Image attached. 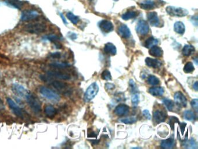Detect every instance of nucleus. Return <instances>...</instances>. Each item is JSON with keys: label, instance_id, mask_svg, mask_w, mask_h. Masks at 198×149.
Instances as JSON below:
<instances>
[{"label": "nucleus", "instance_id": "1", "mask_svg": "<svg viewBox=\"0 0 198 149\" xmlns=\"http://www.w3.org/2000/svg\"><path fill=\"white\" fill-rule=\"evenodd\" d=\"M26 99L32 111L37 115L40 114L41 112V104L40 100L36 95L28 93L26 96Z\"/></svg>", "mask_w": 198, "mask_h": 149}, {"label": "nucleus", "instance_id": "2", "mask_svg": "<svg viewBox=\"0 0 198 149\" xmlns=\"http://www.w3.org/2000/svg\"><path fill=\"white\" fill-rule=\"evenodd\" d=\"M47 26L44 23H32L26 25L24 29L26 32L32 34H40L45 32Z\"/></svg>", "mask_w": 198, "mask_h": 149}, {"label": "nucleus", "instance_id": "3", "mask_svg": "<svg viewBox=\"0 0 198 149\" xmlns=\"http://www.w3.org/2000/svg\"><path fill=\"white\" fill-rule=\"evenodd\" d=\"M40 93L45 98L51 101L58 102L61 100V97L58 94L45 86L41 87L40 88Z\"/></svg>", "mask_w": 198, "mask_h": 149}, {"label": "nucleus", "instance_id": "4", "mask_svg": "<svg viewBox=\"0 0 198 149\" xmlns=\"http://www.w3.org/2000/svg\"><path fill=\"white\" fill-rule=\"evenodd\" d=\"M99 91V86L97 83H92L87 89L84 94V100L87 102H88L93 99Z\"/></svg>", "mask_w": 198, "mask_h": 149}, {"label": "nucleus", "instance_id": "5", "mask_svg": "<svg viewBox=\"0 0 198 149\" xmlns=\"http://www.w3.org/2000/svg\"><path fill=\"white\" fill-rule=\"evenodd\" d=\"M166 12L171 16L178 17L185 16L188 14V12L187 9L172 6H169L167 7Z\"/></svg>", "mask_w": 198, "mask_h": 149}, {"label": "nucleus", "instance_id": "6", "mask_svg": "<svg viewBox=\"0 0 198 149\" xmlns=\"http://www.w3.org/2000/svg\"><path fill=\"white\" fill-rule=\"evenodd\" d=\"M7 102L9 105V108L12 109L13 113L17 117L22 118V119L25 118V111L21 108H20L18 105L15 103V102H14L13 100H12L10 98H7Z\"/></svg>", "mask_w": 198, "mask_h": 149}, {"label": "nucleus", "instance_id": "7", "mask_svg": "<svg viewBox=\"0 0 198 149\" xmlns=\"http://www.w3.org/2000/svg\"><path fill=\"white\" fill-rule=\"evenodd\" d=\"M12 91L14 94L20 97H26L28 91L22 85L18 83H13L12 85Z\"/></svg>", "mask_w": 198, "mask_h": 149}, {"label": "nucleus", "instance_id": "8", "mask_svg": "<svg viewBox=\"0 0 198 149\" xmlns=\"http://www.w3.org/2000/svg\"><path fill=\"white\" fill-rule=\"evenodd\" d=\"M47 75L50 77L59 79L61 80H70L71 79L70 75L67 73L63 72L61 71H51L47 73Z\"/></svg>", "mask_w": 198, "mask_h": 149}, {"label": "nucleus", "instance_id": "9", "mask_svg": "<svg viewBox=\"0 0 198 149\" xmlns=\"http://www.w3.org/2000/svg\"><path fill=\"white\" fill-rule=\"evenodd\" d=\"M136 31L141 35H146L149 31L148 24L144 20H140L136 26Z\"/></svg>", "mask_w": 198, "mask_h": 149}, {"label": "nucleus", "instance_id": "10", "mask_svg": "<svg viewBox=\"0 0 198 149\" xmlns=\"http://www.w3.org/2000/svg\"><path fill=\"white\" fill-rule=\"evenodd\" d=\"M38 15H39L38 12L34 10L25 11L22 14L21 20L22 21L27 22V21L34 19L37 17H38Z\"/></svg>", "mask_w": 198, "mask_h": 149}, {"label": "nucleus", "instance_id": "11", "mask_svg": "<svg viewBox=\"0 0 198 149\" xmlns=\"http://www.w3.org/2000/svg\"><path fill=\"white\" fill-rule=\"evenodd\" d=\"M174 101L176 104L181 107H185L187 105V100L185 96L182 94V92L178 91L175 93L174 96Z\"/></svg>", "mask_w": 198, "mask_h": 149}, {"label": "nucleus", "instance_id": "12", "mask_svg": "<svg viewBox=\"0 0 198 149\" xmlns=\"http://www.w3.org/2000/svg\"><path fill=\"white\" fill-rule=\"evenodd\" d=\"M99 28L102 32L105 33H109L113 30V25L112 23L108 20H102L99 23Z\"/></svg>", "mask_w": 198, "mask_h": 149}, {"label": "nucleus", "instance_id": "13", "mask_svg": "<svg viewBox=\"0 0 198 149\" xmlns=\"http://www.w3.org/2000/svg\"><path fill=\"white\" fill-rule=\"evenodd\" d=\"M166 118V114L162 110L158 109V110H156L153 113V120L157 123H160L164 122Z\"/></svg>", "mask_w": 198, "mask_h": 149}, {"label": "nucleus", "instance_id": "14", "mask_svg": "<svg viewBox=\"0 0 198 149\" xmlns=\"http://www.w3.org/2000/svg\"><path fill=\"white\" fill-rule=\"evenodd\" d=\"M147 18H148L149 22L152 26H158L159 25L160 21L158 17V14L156 12H149L147 15Z\"/></svg>", "mask_w": 198, "mask_h": 149}, {"label": "nucleus", "instance_id": "15", "mask_svg": "<svg viewBox=\"0 0 198 149\" xmlns=\"http://www.w3.org/2000/svg\"><path fill=\"white\" fill-rule=\"evenodd\" d=\"M129 112V107L126 104H119L115 109V114L119 116L126 115Z\"/></svg>", "mask_w": 198, "mask_h": 149}, {"label": "nucleus", "instance_id": "16", "mask_svg": "<svg viewBox=\"0 0 198 149\" xmlns=\"http://www.w3.org/2000/svg\"><path fill=\"white\" fill-rule=\"evenodd\" d=\"M119 34L124 39H128L131 36V31L126 25H122L119 27Z\"/></svg>", "mask_w": 198, "mask_h": 149}, {"label": "nucleus", "instance_id": "17", "mask_svg": "<svg viewBox=\"0 0 198 149\" xmlns=\"http://www.w3.org/2000/svg\"><path fill=\"white\" fill-rule=\"evenodd\" d=\"M145 63L149 67L153 68H160L162 65V63L159 60L149 57L145 59Z\"/></svg>", "mask_w": 198, "mask_h": 149}, {"label": "nucleus", "instance_id": "18", "mask_svg": "<svg viewBox=\"0 0 198 149\" xmlns=\"http://www.w3.org/2000/svg\"><path fill=\"white\" fill-rule=\"evenodd\" d=\"M51 85L59 91H63L68 89V85L67 83H64L63 81H52L51 82Z\"/></svg>", "mask_w": 198, "mask_h": 149}, {"label": "nucleus", "instance_id": "19", "mask_svg": "<svg viewBox=\"0 0 198 149\" xmlns=\"http://www.w3.org/2000/svg\"><path fill=\"white\" fill-rule=\"evenodd\" d=\"M104 52L106 54L111 55H115L117 53V49L116 46L113 44L112 43H108L106 44L104 47Z\"/></svg>", "mask_w": 198, "mask_h": 149}, {"label": "nucleus", "instance_id": "20", "mask_svg": "<svg viewBox=\"0 0 198 149\" xmlns=\"http://www.w3.org/2000/svg\"><path fill=\"white\" fill-rule=\"evenodd\" d=\"M149 54L155 57H160L163 54V52L161 48L156 45L151 48L149 51Z\"/></svg>", "mask_w": 198, "mask_h": 149}, {"label": "nucleus", "instance_id": "21", "mask_svg": "<svg viewBox=\"0 0 198 149\" xmlns=\"http://www.w3.org/2000/svg\"><path fill=\"white\" fill-rule=\"evenodd\" d=\"M44 113L46 116L50 118H54L56 114V109L51 105H47L44 109Z\"/></svg>", "mask_w": 198, "mask_h": 149}, {"label": "nucleus", "instance_id": "22", "mask_svg": "<svg viewBox=\"0 0 198 149\" xmlns=\"http://www.w3.org/2000/svg\"><path fill=\"white\" fill-rule=\"evenodd\" d=\"M174 145H175L174 140L172 138H169L165 140H162L160 146L163 149H170L173 148Z\"/></svg>", "mask_w": 198, "mask_h": 149}, {"label": "nucleus", "instance_id": "23", "mask_svg": "<svg viewBox=\"0 0 198 149\" xmlns=\"http://www.w3.org/2000/svg\"><path fill=\"white\" fill-rule=\"evenodd\" d=\"M140 7L145 10H151L155 7V3L153 1L146 0L140 4Z\"/></svg>", "mask_w": 198, "mask_h": 149}, {"label": "nucleus", "instance_id": "24", "mask_svg": "<svg viewBox=\"0 0 198 149\" xmlns=\"http://www.w3.org/2000/svg\"><path fill=\"white\" fill-rule=\"evenodd\" d=\"M149 92L155 96H162L164 93V90L162 87H154L150 88Z\"/></svg>", "mask_w": 198, "mask_h": 149}, {"label": "nucleus", "instance_id": "25", "mask_svg": "<svg viewBox=\"0 0 198 149\" xmlns=\"http://www.w3.org/2000/svg\"><path fill=\"white\" fill-rule=\"evenodd\" d=\"M174 29L177 33L182 35L185 30L184 24L181 22H177L174 25Z\"/></svg>", "mask_w": 198, "mask_h": 149}, {"label": "nucleus", "instance_id": "26", "mask_svg": "<svg viewBox=\"0 0 198 149\" xmlns=\"http://www.w3.org/2000/svg\"><path fill=\"white\" fill-rule=\"evenodd\" d=\"M195 51V49L194 46L189 45V44L185 45L182 50V54L185 56H189L194 53Z\"/></svg>", "mask_w": 198, "mask_h": 149}, {"label": "nucleus", "instance_id": "27", "mask_svg": "<svg viewBox=\"0 0 198 149\" xmlns=\"http://www.w3.org/2000/svg\"><path fill=\"white\" fill-rule=\"evenodd\" d=\"M7 2L11 6L17 9H20L24 4L23 2L20 0H7Z\"/></svg>", "mask_w": 198, "mask_h": 149}, {"label": "nucleus", "instance_id": "28", "mask_svg": "<svg viewBox=\"0 0 198 149\" xmlns=\"http://www.w3.org/2000/svg\"><path fill=\"white\" fill-rule=\"evenodd\" d=\"M184 117L186 120L194 121L196 119V115L192 110H187L184 113Z\"/></svg>", "mask_w": 198, "mask_h": 149}, {"label": "nucleus", "instance_id": "29", "mask_svg": "<svg viewBox=\"0 0 198 149\" xmlns=\"http://www.w3.org/2000/svg\"><path fill=\"white\" fill-rule=\"evenodd\" d=\"M158 40L154 38L153 37H149L148 39L145 41V45L146 48L149 49V48H151L152 47H153L154 45H156V44H158Z\"/></svg>", "mask_w": 198, "mask_h": 149}, {"label": "nucleus", "instance_id": "30", "mask_svg": "<svg viewBox=\"0 0 198 149\" xmlns=\"http://www.w3.org/2000/svg\"><path fill=\"white\" fill-rule=\"evenodd\" d=\"M137 16V13L135 11H127L126 13L123 14L122 15V18L123 20L127 21L131 19L135 18V17Z\"/></svg>", "mask_w": 198, "mask_h": 149}, {"label": "nucleus", "instance_id": "31", "mask_svg": "<svg viewBox=\"0 0 198 149\" xmlns=\"http://www.w3.org/2000/svg\"><path fill=\"white\" fill-rule=\"evenodd\" d=\"M66 17L74 25H76L77 23L79 22L80 21V19L77 16H76L75 15H74L70 12H68L66 14Z\"/></svg>", "mask_w": 198, "mask_h": 149}, {"label": "nucleus", "instance_id": "32", "mask_svg": "<svg viewBox=\"0 0 198 149\" xmlns=\"http://www.w3.org/2000/svg\"><path fill=\"white\" fill-rule=\"evenodd\" d=\"M147 81L149 85H152V86H156L158 85L160 83V81L159 79V78L154 75H150L148 77Z\"/></svg>", "mask_w": 198, "mask_h": 149}, {"label": "nucleus", "instance_id": "33", "mask_svg": "<svg viewBox=\"0 0 198 149\" xmlns=\"http://www.w3.org/2000/svg\"><path fill=\"white\" fill-rule=\"evenodd\" d=\"M50 66L52 68L63 69V68L69 67L70 64L66 63H51Z\"/></svg>", "mask_w": 198, "mask_h": 149}, {"label": "nucleus", "instance_id": "34", "mask_svg": "<svg viewBox=\"0 0 198 149\" xmlns=\"http://www.w3.org/2000/svg\"><path fill=\"white\" fill-rule=\"evenodd\" d=\"M163 104H164V105L166 106V109L170 111H171L173 109H174V103L173 102V101L169 99H164L163 100Z\"/></svg>", "mask_w": 198, "mask_h": 149}, {"label": "nucleus", "instance_id": "35", "mask_svg": "<svg viewBox=\"0 0 198 149\" xmlns=\"http://www.w3.org/2000/svg\"><path fill=\"white\" fill-rule=\"evenodd\" d=\"M185 147L189 149H195L197 148V143L193 139L185 141L184 142Z\"/></svg>", "mask_w": 198, "mask_h": 149}, {"label": "nucleus", "instance_id": "36", "mask_svg": "<svg viewBox=\"0 0 198 149\" xmlns=\"http://www.w3.org/2000/svg\"><path fill=\"white\" fill-rule=\"evenodd\" d=\"M195 70L194 65L193 63L191 62H188L185 65L184 68V71L187 73L192 72Z\"/></svg>", "mask_w": 198, "mask_h": 149}, {"label": "nucleus", "instance_id": "37", "mask_svg": "<svg viewBox=\"0 0 198 149\" xmlns=\"http://www.w3.org/2000/svg\"><path fill=\"white\" fill-rule=\"evenodd\" d=\"M120 122L122 123H124L126 124H131L133 123H135L137 121L136 118L134 117H131L124 118L120 119Z\"/></svg>", "mask_w": 198, "mask_h": 149}, {"label": "nucleus", "instance_id": "38", "mask_svg": "<svg viewBox=\"0 0 198 149\" xmlns=\"http://www.w3.org/2000/svg\"><path fill=\"white\" fill-rule=\"evenodd\" d=\"M101 77L104 80L106 81H109L112 79V76H111V73L109 71H108L107 69L104 70V71L101 74Z\"/></svg>", "mask_w": 198, "mask_h": 149}, {"label": "nucleus", "instance_id": "39", "mask_svg": "<svg viewBox=\"0 0 198 149\" xmlns=\"http://www.w3.org/2000/svg\"><path fill=\"white\" fill-rule=\"evenodd\" d=\"M179 120L176 117H171L169 120V125L170 126L171 129L174 130V125L175 123H178Z\"/></svg>", "mask_w": 198, "mask_h": 149}, {"label": "nucleus", "instance_id": "40", "mask_svg": "<svg viewBox=\"0 0 198 149\" xmlns=\"http://www.w3.org/2000/svg\"><path fill=\"white\" fill-rule=\"evenodd\" d=\"M132 103L134 105H137L140 102V95L138 93H134L131 98Z\"/></svg>", "mask_w": 198, "mask_h": 149}, {"label": "nucleus", "instance_id": "41", "mask_svg": "<svg viewBox=\"0 0 198 149\" xmlns=\"http://www.w3.org/2000/svg\"><path fill=\"white\" fill-rule=\"evenodd\" d=\"M47 40L50 41H52L53 43H56L58 42V41L59 40V38L56 35H51L49 36H47L45 38Z\"/></svg>", "mask_w": 198, "mask_h": 149}, {"label": "nucleus", "instance_id": "42", "mask_svg": "<svg viewBox=\"0 0 198 149\" xmlns=\"http://www.w3.org/2000/svg\"><path fill=\"white\" fill-rule=\"evenodd\" d=\"M191 106L192 107V108L196 111H197L198 109V100L197 99L192 100L191 102Z\"/></svg>", "mask_w": 198, "mask_h": 149}, {"label": "nucleus", "instance_id": "43", "mask_svg": "<svg viewBox=\"0 0 198 149\" xmlns=\"http://www.w3.org/2000/svg\"><path fill=\"white\" fill-rule=\"evenodd\" d=\"M129 85H130L131 89L133 91H137V86H136L135 81H134L133 79H130V80Z\"/></svg>", "mask_w": 198, "mask_h": 149}, {"label": "nucleus", "instance_id": "44", "mask_svg": "<svg viewBox=\"0 0 198 149\" xmlns=\"http://www.w3.org/2000/svg\"><path fill=\"white\" fill-rule=\"evenodd\" d=\"M105 87V88H106V90H108V91H112V90L115 89V86L113 83H106Z\"/></svg>", "mask_w": 198, "mask_h": 149}, {"label": "nucleus", "instance_id": "45", "mask_svg": "<svg viewBox=\"0 0 198 149\" xmlns=\"http://www.w3.org/2000/svg\"><path fill=\"white\" fill-rule=\"evenodd\" d=\"M143 115H144V116L146 118L148 119H151V118H152V117H151V114L149 112L148 110H147V109H145L143 111Z\"/></svg>", "mask_w": 198, "mask_h": 149}, {"label": "nucleus", "instance_id": "46", "mask_svg": "<svg viewBox=\"0 0 198 149\" xmlns=\"http://www.w3.org/2000/svg\"><path fill=\"white\" fill-rule=\"evenodd\" d=\"M52 58H60L61 57V53L59 52H56L52 53L51 56Z\"/></svg>", "mask_w": 198, "mask_h": 149}, {"label": "nucleus", "instance_id": "47", "mask_svg": "<svg viewBox=\"0 0 198 149\" xmlns=\"http://www.w3.org/2000/svg\"><path fill=\"white\" fill-rule=\"evenodd\" d=\"M180 129H181V133L182 135H184V132L185 128L186 127V123L184 122H182V123H180Z\"/></svg>", "mask_w": 198, "mask_h": 149}, {"label": "nucleus", "instance_id": "48", "mask_svg": "<svg viewBox=\"0 0 198 149\" xmlns=\"http://www.w3.org/2000/svg\"><path fill=\"white\" fill-rule=\"evenodd\" d=\"M60 16H61V19H62V21H63V23L65 24V25H67L68 24V22H67V21H66V19H65V16H63V15L62 14H60Z\"/></svg>", "mask_w": 198, "mask_h": 149}, {"label": "nucleus", "instance_id": "49", "mask_svg": "<svg viewBox=\"0 0 198 149\" xmlns=\"http://www.w3.org/2000/svg\"><path fill=\"white\" fill-rule=\"evenodd\" d=\"M5 109L4 104L3 103L1 99L0 98V110H2V109Z\"/></svg>", "mask_w": 198, "mask_h": 149}, {"label": "nucleus", "instance_id": "50", "mask_svg": "<svg viewBox=\"0 0 198 149\" xmlns=\"http://www.w3.org/2000/svg\"><path fill=\"white\" fill-rule=\"evenodd\" d=\"M70 38L71 39H73V40H74V39H76L77 38V35L75 34V33H70Z\"/></svg>", "mask_w": 198, "mask_h": 149}, {"label": "nucleus", "instance_id": "51", "mask_svg": "<svg viewBox=\"0 0 198 149\" xmlns=\"http://www.w3.org/2000/svg\"><path fill=\"white\" fill-rule=\"evenodd\" d=\"M198 82L196 81L195 83L194 84V86H193V87H194V89L196 91H198Z\"/></svg>", "mask_w": 198, "mask_h": 149}, {"label": "nucleus", "instance_id": "52", "mask_svg": "<svg viewBox=\"0 0 198 149\" xmlns=\"http://www.w3.org/2000/svg\"><path fill=\"white\" fill-rule=\"evenodd\" d=\"M88 136H89V137H96L97 135L94 132H92V133L89 134Z\"/></svg>", "mask_w": 198, "mask_h": 149}, {"label": "nucleus", "instance_id": "53", "mask_svg": "<svg viewBox=\"0 0 198 149\" xmlns=\"http://www.w3.org/2000/svg\"><path fill=\"white\" fill-rule=\"evenodd\" d=\"M114 1H118V0H114Z\"/></svg>", "mask_w": 198, "mask_h": 149}]
</instances>
